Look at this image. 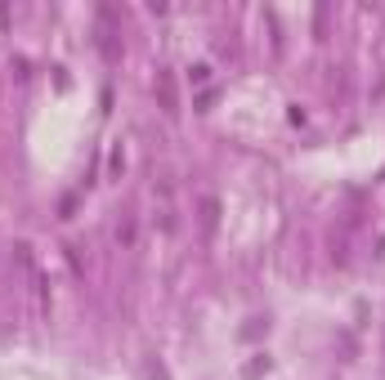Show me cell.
<instances>
[{"mask_svg":"<svg viewBox=\"0 0 385 380\" xmlns=\"http://www.w3.org/2000/svg\"><path fill=\"white\" fill-rule=\"evenodd\" d=\"M157 94H162V108H166V112H175V108H180V99H175V76L166 72V68L157 72Z\"/></svg>","mask_w":385,"mask_h":380,"instance_id":"obj_1","label":"cell"}]
</instances>
